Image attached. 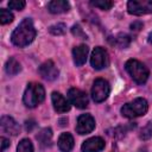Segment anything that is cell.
I'll return each instance as SVG.
<instances>
[{
	"label": "cell",
	"instance_id": "1",
	"mask_svg": "<svg viewBox=\"0 0 152 152\" xmlns=\"http://www.w3.org/2000/svg\"><path fill=\"white\" fill-rule=\"evenodd\" d=\"M36 28L30 18H25L12 32L11 42L18 48H25L36 38Z\"/></svg>",
	"mask_w": 152,
	"mask_h": 152
},
{
	"label": "cell",
	"instance_id": "2",
	"mask_svg": "<svg viewBox=\"0 0 152 152\" xmlns=\"http://www.w3.org/2000/svg\"><path fill=\"white\" fill-rule=\"evenodd\" d=\"M44 99H45V90L40 83L31 82L27 84L24 96H23V101L26 107L34 108L39 103H42Z\"/></svg>",
	"mask_w": 152,
	"mask_h": 152
},
{
	"label": "cell",
	"instance_id": "3",
	"mask_svg": "<svg viewBox=\"0 0 152 152\" xmlns=\"http://www.w3.org/2000/svg\"><path fill=\"white\" fill-rule=\"evenodd\" d=\"M147 109H148L147 101L142 97H137L133 101L127 102L121 107V114L125 118L133 119V118H137V116L145 115Z\"/></svg>",
	"mask_w": 152,
	"mask_h": 152
},
{
	"label": "cell",
	"instance_id": "4",
	"mask_svg": "<svg viewBox=\"0 0 152 152\" xmlns=\"http://www.w3.org/2000/svg\"><path fill=\"white\" fill-rule=\"evenodd\" d=\"M125 68L129 76L138 83V84H144L147 78H148V69L146 68L145 64L139 62L138 59H128L125 64Z\"/></svg>",
	"mask_w": 152,
	"mask_h": 152
},
{
	"label": "cell",
	"instance_id": "5",
	"mask_svg": "<svg viewBox=\"0 0 152 152\" xmlns=\"http://www.w3.org/2000/svg\"><path fill=\"white\" fill-rule=\"evenodd\" d=\"M110 93L109 83L103 78H97L94 81L91 87V97L95 102H103Z\"/></svg>",
	"mask_w": 152,
	"mask_h": 152
},
{
	"label": "cell",
	"instance_id": "6",
	"mask_svg": "<svg viewBox=\"0 0 152 152\" xmlns=\"http://www.w3.org/2000/svg\"><path fill=\"white\" fill-rule=\"evenodd\" d=\"M127 11L133 15H144L152 12V1L150 0H131L127 2Z\"/></svg>",
	"mask_w": 152,
	"mask_h": 152
},
{
	"label": "cell",
	"instance_id": "7",
	"mask_svg": "<svg viewBox=\"0 0 152 152\" xmlns=\"http://www.w3.org/2000/svg\"><path fill=\"white\" fill-rule=\"evenodd\" d=\"M90 64L96 70H101V69L107 68L109 64V57H108L107 51L101 46L95 48L94 51L91 52V56H90Z\"/></svg>",
	"mask_w": 152,
	"mask_h": 152
},
{
	"label": "cell",
	"instance_id": "8",
	"mask_svg": "<svg viewBox=\"0 0 152 152\" xmlns=\"http://www.w3.org/2000/svg\"><path fill=\"white\" fill-rule=\"evenodd\" d=\"M95 128V119L90 114H81L76 122V132L81 135L90 133Z\"/></svg>",
	"mask_w": 152,
	"mask_h": 152
},
{
	"label": "cell",
	"instance_id": "9",
	"mask_svg": "<svg viewBox=\"0 0 152 152\" xmlns=\"http://www.w3.org/2000/svg\"><path fill=\"white\" fill-rule=\"evenodd\" d=\"M68 97L71 104H74L76 108L83 109L88 106V97L84 91L77 88H70L68 91Z\"/></svg>",
	"mask_w": 152,
	"mask_h": 152
},
{
	"label": "cell",
	"instance_id": "10",
	"mask_svg": "<svg viewBox=\"0 0 152 152\" xmlns=\"http://www.w3.org/2000/svg\"><path fill=\"white\" fill-rule=\"evenodd\" d=\"M39 74L43 78L48 81H53L58 77L59 71L52 61H46L39 66Z\"/></svg>",
	"mask_w": 152,
	"mask_h": 152
},
{
	"label": "cell",
	"instance_id": "11",
	"mask_svg": "<svg viewBox=\"0 0 152 152\" xmlns=\"http://www.w3.org/2000/svg\"><path fill=\"white\" fill-rule=\"evenodd\" d=\"M104 148V140L100 137H93L83 141L81 150L82 152H100Z\"/></svg>",
	"mask_w": 152,
	"mask_h": 152
},
{
	"label": "cell",
	"instance_id": "12",
	"mask_svg": "<svg viewBox=\"0 0 152 152\" xmlns=\"http://www.w3.org/2000/svg\"><path fill=\"white\" fill-rule=\"evenodd\" d=\"M0 126H1V129H2L5 133L10 134V135L15 137V135L19 134V131H20L19 125L17 124V121H15L13 118H11V116H8V115H4V116L1 118V120H0Z\"/></svg>",
	"mask_w": 152,
	"mask_h": 152
},
{
	"label": "cell",
	"instance_id": "13",
	"mask_svg": "<svg viewBox=\"0 0 152 152\" xmlns=\"http://www.w3.org/2000/svg\"><path fill=\"white\" fill-rule=\"evenodd\" d=\"M51 100H52V104H53V108H55L56 112H58V113H66V112H69L70 104H69L68 100L61 93L53 91L52 95H51Z\"/></svg>",
	"mask_w": 152,
	"mask_h": 152
},
{
	"label": "cell",
	"instance_id": "14",
	"mask_svg": "<svg viewBox=\"0 0 152 152\" xmlns=\"http://www.w3.org/2000/svg\"><path fill=\"white\" fill-rule=\"evenodd\" d=\"M88 52H89V49H88V46L84 45V44H81V45L74 48V50H72L74 63H75L77 66L83 65V64L86 63V61H87Z\"/></svg>",
	"mask_w": 152,
	"mask_h": 152
},
{
	"label": "cell",
	"instance_id": "15",
	"mask_svg": "<svg viewBox=\"0 0 152 152\" xmlns=\"http://www.w3.org/2000/svg\"><path fill=\"white\" fill-rule=\"evenodd\" d=\"M70 5L68 1L65 0H52L48 4V10L50 13L53 14H59V13H64L66 11H69Z\"/></svg>",
	"mask_w": 152,
	"mask_h": 152
},
{
	"label": "cell",
	"instance_id": "16",
	"mask_svg": "<svg viewBox=\"0 0 152 152\" xmlns=\"http://www.w3.org/2000/svg\"><path fill=\"white\" fill-rule=\"evenodd\" d=\"M58 147L62 152H70L74 147V138L70 133H62L58 138Z\"/></svg>",
	"mask_w": 152,
	"mask_h": 152
},
{
	"label": "cell",
	"instance_id": "17",
	"mask_svg": "<svg viewBox=\"0 0 152 152\" xmlns=\"http://www.w3.org/2000/svg\"><path fill=\"white\" fill-rule=\"evenodd\" d=\"M5 70L8 75H17L21 70V66H20V63L14 57H10V59H7L5 64Z\"/></svg>",
	"mask_w": 152,
	"mask_h": 152
},
{
	"label": "cell",
	"instance_id": "18",
	"mask_svg": "<svg viewBox=\"0 0 152 152\" xmlns=\"http://www.w3.org/2000/svg\"><path fill=\"white\" fill-rule=\"evenodd\" d=\"M52 139V132L50 128H43L38 134H37V140L40 142L43 146H50Z\"/></svg>",
	"mask_w": 152,
	"mask_h": 152
},
{
	"label": "cell",
	"instance_id": "19",
	"mask_svg": "<svg viewBox=\"0 0 152 152\" xmlns=\"http://www.w3.org/2000/svg\"><path fill=\"white\" fill-rule=\"evenodd\" d=\"M113 45H116L121 49H125L127 48L129 44H131V37L126 33H119L118 36L114 37V40L112 42Z\"/></svg>",
	"mask_w": 152,
	"mask_h": 152
},
{
	"label": "cell",
	"instance_id": "20",
	"mask_svg": "<svg viewBox=\"0 0 152 152\" xmlns=\"http://www.w3.org/2000/svg\"><path fill=\"white\" fill-rule=\"evenodd\" d=\"M17 152H33V145L30 139H23L17 147Z\"/></svg>",
	"mask_w": 152,
	"mask_h": 152
},
{
	"label": "cell",
	"instance_id": "21",
	"mask_svg": "<svg viewBox=\"0 0 152 152\" xmlns=\"http://www.w3.org/2000/svg\"><path fill=\"white\" fill-rule=\"evenodd\" d=\"M90 5L91 6H95V7H99L101 10L107 11V10H109L114 5V2L113 1H109V0H91L90 1Z\"/></svg>",
	"mask_w": 152,
	"mask_h": 152
},
{
	"label": "cell",
	"instance_id": "22",
	"mask_svg": "<svg viewBox=\"0 0 152 152\" xmlns=\"http://www.w3.org/2000/svg\"><path fill=\"white\" fill-rule=\"evenodd\" d=\"M12 21H13V14L6 8H1L0 10V23L2 25H6Z\"/></svg>",
	"mask_w": 152,
	"mask_h": 152
},
{
	"label": "cell",
	"instance_id": "23",
	"mask_svg": "<svg viewBox=\"0 0 152 152\" xmlns=\"http://www.w3.org/2000/svg\"><path fill=\"white\" fill-rule=\"evenodd\" d=\"M139 137L142 140H148L150 138H152V122H148L145 127H142Z\"/></svg>",
	"mask_w": 152,
	"mask_h": 152
},
{
	"label": "cell",
	"instance_id": "24",
	"mask_svg": "<svg viewBox=\"0 0 152 152\" xmlns=\"http://www.w3.org/2000/svg\"><path fill=\"white\" fill-rule=\"evenodd\" d=\"M49 32L51 34H55V36H59V34H63L65 32V25L59 23V24H56V25H52L49 27Z\"/></svg>",
	"mask_w": 152,
	"mask_h": 152
},
{
	"label": "cell",
	"instance_id": "25",
	"mask_svg": "<svg viewBox=\"0 0 152 152\" xmlns=\"http://www.w3.org/2000/svg\"><path fill=\"white\" fill-rule=\"evenodd\" d=\"M26 2L24 0H11L8 1V7L11 10H17V11H20L25 7Z\"/></svg>",
	"mask_w": 152,
	"mask_h": 152
},
{
	"label": "cell",
	"instance_id": "26",
	"mask_svg": "<svg viewBox=\"0 0 152 152\" xmlns=\"http://www.w3.org/2000/svg\"><path fill=\"white\" fill-rule=\"evenodd\" d=\"M71 32L74 33V34H76V36H81V37H86L84 34H83V32H82V28H80V26L78 25H75V26H72V28H71Z\"/></svg>",
	"mask_w": 152,
	"mask_h": 152
},
{
	"label": "cell",
	"instance_id": "27",
	"mask_svg": "<svg viewBox=\"0 0 152 152\" xmlns=\"http://www.w3.org/2000/svg\"><path fill=\"white\" fill-rule=\"evenodd\" d=\"M0 141H1V152H4V151L10 146V140H8L7 138L1 137V138H0Z\"/></svg>",
	"mask_w": 152,
	"mask_h": 152
},
{
	"label": "cell",
	"instance_id": "28",
	"mask_svg": "<svg viewBox=\"0 0 152 152\" xmlns=\"http://www.w3.org/2000/svg\"><path fill=\"white\" fill-rule=\"evenodd\" d=\"M36 126V124H34V121L33 120H27L26 122H25V128H26V131H32V128Z\"/></svg>",
	"mask_w": 152,
	"mask_h": 152
},
{
	"label": "cell",
	"instance_id": "29",
	"mask_svg": "<svg viewBox=\"0 0 152 152\" xmlns=\"http://www.w3.org/2000/svg\"><path fill=\"white\" fill-rule=\"evenodd\" d=\"M131 27H132V30H140L141 27H142V24L140 23V21H135V23H133L132 25H131Z\"/></svg>",
	"mask_w": 152,
	"mask_h": 152
},
{
	"label": "cell",
	"instance_id": "30",
	"mask_svg": "<svg viewBox=\"0 0 152 152\" xmlns=\"http://www.w3.org/2000/svg\"><path fill=\"white\" fill-rule=\"evenodd\" d=\"M147 40H148V43H150V44H152V32L148 34V38H147Z\"/></svg>",
	"mask_w": 152,
	"mask_h": 152
}]
</instances>
